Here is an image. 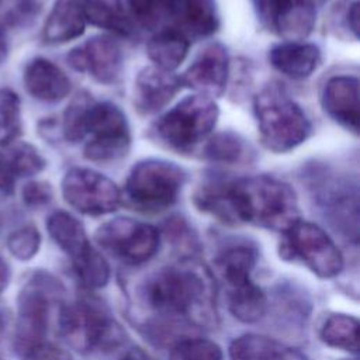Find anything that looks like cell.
Masks as SVG:
<instances>
[{
	"label": "cell",
	"mask_w": 360,
	"mask_h": 360,
	"mask_svg": "<svg viewBox=\"0 0 360 360\" xmlns=\"http://www.w3.org/2000/svg\"><path fill=\"white\" fill-rule=\"evenodd\" d=\"M228 353L231 360H308L300 349L256 333L233 339Z\"/></svg>",
	"instance_id": "44dd1931"
},
{
	"label": "cell",
	"mask_w": 360,
	"mask_h": 360,
	"mask_svg": "<svg viewBox=\"0 0 360 360\" xmlns=\"http://www.w3.org/2000/svg\"><path fill=\"white\" fill-rule=\"evenodd\" d=\"M70 263L73 273L83 288L91 291L107 285L110 280V266L96 248H87Z\"/></svg>",
	"instance_id": "f546056e"
},
{
	"label": "cell",
	"mask_w": 360,
	"mask_h": 360,
	"mask_svg": "<svg viewBox=\"0 0 360 360\" xmlns=\"http://www.w3.org/2000/svg\"><path fill=\"white\" fill-rule=\"evenodd\" d=\"M11 277V270L8 263L0 256V292L8 285Z\"/></svg>",
	"instance_id": "b9f144b4"
},
{
	"label": "cell",
	"mask_w": 360,
	"mask_h": 360,
	"mask_svg": "<svg viewBox=\"0 0 360 360\" xmlns=\"http://www.w3.org/2000/svg\"><path fill=\"white\" fill-rule=\"evenodd\" d=\"M229 188L231 180L215 176L208 177L194 190L193 202L198 211L212 215L222 224L238 225Z\"/></svg>",
	"instance_id": "7402d4cb"
},
{
	"label": "cell",
	"mask_w": 360,
	"mask_h": 360,
	"mask_svg": "<svg viewBox=\"0 0 360 360\" xmlns=\"http://www.w3.org/2000/svg\"><path fill=\"white\" fill-rule=\"evenodd\" d=\"M228 308L233 318L243 323L260 321L267 311V298L263 290L252 281L228 290Z\"/></svg>",
	"instance_id": "4316f807"
},
{
	"label": "cell",
	"mask_w": 360,
	"mask_h": 360,
	"mask_svg": "<svg viewBox=\"0 0 360 360\" xmlns=\"http://www.w3.org/2000/svg\"><path fill=\"white\" fill-rule=\"evenodd\" d=\"M69 65L79 72H87L97 83H117L124 66V52L117 39L110 35H96L68 53Z\"/></svg>",
	"instance_id": "4fadbf2b"
},
{
	"label": "cell",
	"mask_w": 360,
	"mask_h": 360,
	"mask_svg": "<svg viewBox=\"0 0 360 360\" xmlns=\"http://www.w3.org/2000/svg\"><path fill=\"white\" fill-rule=\"evenodd\" d=\"M180 76L156 66L141 69L134 82L132 103L141 115H150L165 108L181 90Z\"/></svg>",
	"instance_id": "2e32d148"
},
{
	"label": "cell",
	"mask_w": 360,
	"mask_h": 360,
	"mask_svg": "<svg viewBox=\"0 0 360 360\" xmlns=\"http://www.w3.org/2000/svg\"><path fill=\"white\" fill-rule=\"evenodd\" d=\"M7 52H8V45H7V38L6 34L3 31V28L0 27V66L4 63L6 58H7Z\"/></svg>",
	"instance_id": "7bdbcfd3"
},
{
	"label": "cell",
	"mask_w": 360,
	"mask_h": 360,
	"mask_svg": "<svg viewBox=\"0 0 360 360\" xmlns=\"http://www.w3.org/2000/svg\"><path fill=\"white\" fill-rule=\"evenodd\" d=\"M20 135V98L13 90L0 87V146H10Z\"/></svg>",
	"instance_id": "d6a6232c"
},
{
	"label": "cell",
	"mask_w": 360,
	"mask_h": 360,
	"mask_svg": "<svg viewBox=\"0 0 360 360\" xmlns=\"http://www.w3.org/2000/svg\"><path fill=\"white\" fill-rule=\"evenodd\" d=\"M190 48V39L174 30H160L149 39L146 45L148 58L153 66L173 72L186 59Z\"/></svg>",
	"instance_id": "d4e9b609"
},
{
	"label": "cell",
	"mask_w": 360,
	"mask_h": 360,
	"mask_svg": "<svg viewBox=\"0 0 360 360\" xmlns=\"http://www.w3.org/2000/svg\"><path fill=\"white\" fill-rule=\"evenodd\" d=\"M219 117L214 98L193 94L181 98L153 125L152 136L177 153L193 152L212 134Z\"/></svg>",
	"instance_id": "8992f818"
},
{
	"label": "cell",
	"mask_w": 360,
	"mask_h": 360,
	"mask_svg": "<svg viewBox=\"0 0 360 360\" xmlns=\"http://www.w3.org/2000/svg\"><path fill=\"white\" fill-rule=\"evenodd\" d=\"M143 302L163 318L214 329L219 323L211 270L197 256H186L153 273L142 287Z\"/></svg>",
	"instance_id": "6da1fadb"
},
{
	"label": "cell",
	"mask_w": 360,
	"mask_h": 360,
	"mask_svg": "<svg viewBox=\"0 0 360 360\" xmlns=\"http://www.w3.org/2000/svg\"><path fill=\"white\" fill-rule=\"evenodd\" d=\"M24 87L37 100L58 103L72 90L68 75L53 62L45 58H34L24 70Z\"/></svg>",
	"instance_id": "ac0fdd59"
},
{
	"label": "cell",
	"mask_w": 360,
	"mask_h": 360,
	"mask_svg": "<svg viewBox=\"0 0 360 360\" xmlns=\"http://www.w3.org/2000/svg\"><path fill=\"white\" fill-rule=\"evenodd\" d=\"M4 162L10 176L14 179L30 177L44 170L46 162L42 155L30 143H15L8 148L6 153H3Z\"/></svg>",
	"instance_id": "1f68e13d"
},
{
	"label": "cell",
	"mask_w": 360,
	"mask_h": 360,
	"mask_svg": "<svg viewBox=\"0 0 360 360\" xmlns=\"http://www.w3.org/2000/svg\"><path fill=\"white\" fill-rule=\"evenodd\" d=\"M134 24L148 30H174L188 39L212 35L219 28L214 0H124Z\"/></svg>",
	"instance_id": "5b68a950"
},
{
	"label": "cell",
	"mask_w": 360,
	"mask_h": 360,
	"mask_svg": "<svg viewBox=\"0 0 360 360\" xmlns=\"http://www.w3.org/2000/svg\"><path fill=\"white\" fill-rule=\"evenodd\" d=\"M229 55L219 42L208 44L180 76L181 84L194 94L210 98L219 97L228 84Z\"/></svg>",
	"instance_id": "5bb4252c"
},
{
	"label": "cell",
	"mask_w": 360,
	"mask_h": 360,
	"mask_svg": "<svg viewBox=\"0 0 360 360\" xmlns=\"http://www.w3.org/2000/svg\"><path fill=\"white\" fill-rule=\"evenodd\" d=\"M58 333L76 352L114 350L125 342V332L100 300L82 297L62 302L58 309Z\"/></svg>",
	"instance_id": "277c9868"
},
{
	"label": "cell",
	"mask_w": 360,
	"mask_h": 360,
	"mask_svg": "<svg viewBox=\"0 0 360 360\" xmlns=\"http://www.w3.org/2000/svg\"><path fill=\"white\" fill-rule=\"evenodd\" d=\"M24 360H77L69 350L49 342H44L22 356Z\"/></svg>",
	"instance_id": "74e56055"
},
{
	"label": "cell",
	"mask_w": 360,
	"mask_h": 360,
	"mask_svg": "<svg viewBox=\"0 0 360 360\" xmlns=\"http://www.w3.org/2000/svg\"><path fill=\"white\" fill-rule=\"evenodd\" d=\"M280 256L300 262L319 278L336 277L345 266L342 252L333 239L316 224L298 219L283 232Z\"/></svg>",
	"instance_id": "9c48e42d"
},
{
	"label": "cell",
	"mask_w": 360,
	"mask_h": 360,
	"mask_svg": "<svg viewBox=\"0 0 360 360\" xmlns=\"http://www.w3.org/2000/svg\"><path fill=\"white\" fill-rule=\"evenodd\" d=\"M14 179L10 176L6 162H4V156L3 153H0V191L3 193H11L14 188Z\"/></svg>",
	"instance_id": "ab89813d"
},
{
	"label": "cell",
	"mask_w": 360,
	"mask_h": 360,
	"mask_svg": "<svg viewBox=\"0 0 360 360\" xmlns=\"http://www.w3.org/2000/svg\"><path fill=\"white\" fill-rule=\"evenodd\" d=\"M253 110L260 142L273 153H288L311 135L305 111L277 84L266 86L255 97Z\"/></svg>",
	"instance_id": "3957f363"
},
{
	"label": "cell",
	"mask_w": 360,
	"mask_h": 360,
	"mask_svg": "<svg viewBox=\"0 0 360 360\" xmlns=\"http://www.w3.org/2000/svg\"><path fill=\"white\" fill-rule=\"evenodd\" d=\"M86 21L118 35H129L135 24L122 0H82Z\"/></svg>",
	"instance_id": "484cf974"
},
{
	"label": "cell",
	"mask_w": 360,
	"mask_h": 360,
	"mask_svg": "<svg viewBox=\"0 0 360 360\" xmlns=\"http://www.w3.org/2000/svg\"><path fill=\"white\" fill-rule=\"evenodd\" d=\"M319 46L301 41H285L269 51L270 65L290 79H307L321 65Z\"/></svg>",
	"instance_id": "d6986e66"
},
{
	"label": "cell",
	"mask_w": 360,
	"mask_h": 360,
	"mask_svg": "<svg viewBox=\"0 0 360 360\" xmlns=\"http://www.w3.org/2000/svg\"><path fill=\"white\" fill-rule=\"evenodd\" d=\"M22 201L30 208H42L52 201L53 190L46 181H28L21 191Z\"/></svg>",
	"instance_id": "8d00e7d4"
},
{
	"label": "cell",
	"mask_w": 360,
	"mask_h": 360,
	"mask_svg": "<svg viewBox=\"0 0 360 360\" xmlns=\"http://www.w3.org/2000/svg\"><path fill=\"white\" fill-rule=\"evenodd\" d=\"M41 246V233L34 225H24L13 231L7 238L8 252L18 260L32 259Z\"/></svg>",
	"instance_id": "e575fe53"
},
{
	"label": "cell",
	"mask_w": 360,
	"mask_h": 360,
	"mask_svg": "<svg viewBox=\"0 0 360 360\" xmlns=\"http://www.w3.org/2000/svg\"><path fill=\"white\" fill-rule=\"evenodd\" d=\"M257 262V250L249 243L231 245L219 252L215 267L226 285V290L252 281V271Z\"/></svg>",
	"instance_id": "603a6c76"
},
{
	"label": "cell",
	"mask_w": 360,
	"mask_h": 360,
	"mask_svg": "<svg viewBox=\"0 0 360 360\" xmlns=\"http://www.w3.org/2000/svg\"><path fill=\"white\" fill-rule=\"evenodd\" d=\"M359 79L350 75H338L328 79L321 94L323 111L345 129L359 134L360 103Z\"/></svg>",
	"instance_id": "e0dca14e"
},
{
	"label": "cell",
	"mask_w": 360,
	"mask_h": 360,
	"mask_svg": "<svg viewBox=\"0 0 360 360\" xmlns=\"http://www.w3.org/2000/svg\"><path fill=\"white\" fill-rule=\"evenodd\" d=\"M232 208L240 224L284 232L300 218L294 188L269 174L231 180Z\"/></svg>",
	"instance_id": "7a4b0ae2"
},
{
	"label": "cell",
	"mask_w": 360,
	"mask_h": 360,
	"mask_svg": "<svg viewBox=\"0 0 360 360\" xmlns=\"http://www.w3.org/2000/svg\"><path fill=\"white\" fill-rule=\"evenodd\" d=\"M3 328V314H0V329Z\"/></svg>",
	"instance_id": "ee69618b"
},
{
	"label": "cell",
	"mask_w": 360,
	"mask_h": 360,
	"mask_svg": "<svg viewBox=\"0 0 360 360\" xmlns=\"http://www.w3.org/2000/svg\"><path fill=\"white\" fill-rule=\"evenodd\" d=\"M93 103V97L87 91L82 90L73 96L65 108L62 117V134L68 142H80L87 135V115Z\"/></svg>",
	"instance_id": "4dcf8cb0"
},
{
	"label": "cell",
	"mask_w": 360,
	"mask_h": 360,
	"mask_svg": "<svg viewBox=\"0 0 360 360\" xmlns=\"http://www.w3.org/2000/svg\"><path fill=\"white\" fill-rule=\"evenodd\" d=\"M63 302V287L45 271L34 273L22 285L17 298V325L14 347L24 356L31 349L46 342L53 308Z\"/></svg>",
	"instance_id": "52a82bcc"
},
{
	"label": "cell",
	"mask_w": 360,
	"mask_h": 360,
	"mask_svg": "<svg viewBox=\"0 0 360 360\" xmlns=\"http://www.w3.org/2000/svg\"><path fill=\"white\" fill-rule=\"evenodd\" d=\"M86 15L82 0H55L44 24L45 44H65L79 38L86 30Z\"/></svg>",
	"instance_id": "ffe728a7"
},
{
	"label": "cell",
	"mask_w": 360,
	"mask_h": 360,
	"mask_svg": "<svg viewBox=\"0 0 360 360\" xmlns=\"http://www.w3.org/2000/svg\"><path fill=\"white\" fill-rule=\"evenodd\" d=\"M201 152L204 159L219 165H238L249 153L245 139L232 131H222L210 136Z\"/></svg>",
	"instance_id": "f1b7e54d"
},
{
	"label": "cell",
	"mask_w": 360,
	"mask_h": 360,
	"mask_svg": "<svg viewBox=\"0 0 360 360\" xmlns=\"http://www.w3.org/2000/svg\"><path fill=\"white\" fill-rule=\"evenodd\" d=\"M83 156L94 163H112L122 159L131 148V131L124 111L111 101L93 103L87 115Z\"/></svg>",
	"instance_id": "8fae6325"
},
{
	"label": "cell",
	"mask_w": 360,
	"mask_h": 360,
	"mask_svg": "<svg viewBox=\"0 0 360 360\" xmlns=\"http://www.w3.org/2000/svg\"><path fill=\"white\" fill-rule=\"evenodd\" d=\"M65 201L77 212L101 217L122 202L121 190L107 176L87 167H70L60 183Z\"/></svg>",
	"instance_id": "7c38bea8"
},
{
	"label": "cell",
	"mask_w": 360,
	"mask_h": 360,
	"mask_svg": "<svg viewBox=\"0 0 360 360\" xmlns=\"http://www.w3.org/2000/svg\"><path fill=\"white\" fill-rule=\"evenodd\" d=\"M259 14L285 41L305 39L316 22L312 0H270Z\"/></svg>",
	"instance_id": "9a60e30c"
},
{
	"label": "cell",
	"mask_w": 360,
	"mask_h": 360,
	"mask_svg": "<svg viewBox=\"0 0 360 360\" xmlns=\"http://www.w3.org/2000/svg\"><path fill=\"white\" fill-rule=\"evenodd\" d=\"M163 233L186 256H197L195 250L198 248V240L194 231L181 217H173L167 219L163 228Z\"/></svg>",
	"instance_id": "d590c367"
},
{
	"label": "cell",
	"mask_w": 360,
	"mask_h": 360,
	"mask_svg": "<svg viewBox=\"0 0 360 360\" xmlns=\"http://www.w3.org/2000/svg\"><path fill=\"white\" fill-rule=\"evenodd\" d=\"M97 246L128 266L150 260L159 250L160 231L146 222L117 217L101 224L94 232Z\"/></svg>",
	"instance_id": "30bf717a"
},
{
	"label": "cell",
	"mask_w": 360,
	"mask_h": 360,
	"mask_svg": "<svg viewBox=\"0 0 360 360\" xmlns=\"http://www.w3.org/2000/svg\"><path fill=\"white\" fill-rule=\"evenodd\" d=\"M186 172L165 159H143L132 166L125 180L122 201L142 214H158L179 198Z\"/></svg>",
	"instance_id": "ba28073f"
},
{
	"label": "cell",
	"mask_w": 360,
	"mask_h": 360,
	"mask_svg": "<svg viewBox=\"0 0 360 360\" xmlns=\"http://www.w3.org/2000/svg\"><path fill=\"white\" fill-rule=\"evenodd\" d=\"M169 360H224V354L221 347L212 340L181 338L172 345Z\"/></svg>",
	"instance_id": "836d02e7"
},
{
	"label": "cell",
	"mask_w": 360,
	"mask_h": 360,
	"mask_svg": "<svg viewBox=\"0 0 360 360\" xmlns=\"http://www.w3.org/2000/svg\"><path fill=\"white\" fill-rule=\"evenodd\" d=\"M46 231L70 262L91 246L83 224L66 211L52 212L46 219Z\"/></svg>",
	"instance_id": "cb8c5ba5"
},
{
	"label": "cell",
	"mask_w": 360,
	"mask_h": 360,
	"mask_svg": "<svg viewBox=\"0 0 360 360\" xmlns=\"http://www.w3.org/2000/svg\"><path fill=\"white\" fill-rule=\"evenodd\" d=\"M346 24L354 38L359 37V0H353L349 3V7L346 10Z\"/></svg>",
	"instance_id": "f35d334b"
},
{
	"label": "cell",
	"mask_w": 360,
	"mask_h": 360,
	"mask_svg": "<svg viewBox=\"0 0 360 360\" xmlns=\"http://www.w3.org/2000/svg\"><path fill=\"white\" fill-rule=\"evenodd\" d=\"M121 360H153L148 352H145L142 347H132L129 349Z\"/></svg>",
	"instance_id": "60d3db41"
},
{
	"label": "cell",
	"mask_w": 360,
	"mask_h": 360,
	"mask_svg": "<svg viewBox=\"0 0 360 360\" xmlns=\"http://www.w3.org/2000/svg\"><path fill=\"white\" fill-rule=\"evenodd\" d=\"M319 336L329 347L353 354L359 353V321L352 315H329L321 328Z\"/></svg>",
	"instance_id": "83f0119b"
}]
</instances>
